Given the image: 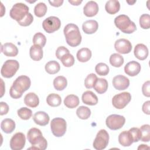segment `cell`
Returning a JSON list of instances; mask_svg holds the SVG:
<instances>
[{
  "label": "cell",
  "instance_id": "obj_2",
  "mask_svg": "<svg viewBox=\"0 0 150 150\" xmlns=\"http://www.w3.org/2000/svg\"><path fill=\"white\" fill-rule=\"evenodd\" d=\"M27 138L32 146L28 148V149L45 150L47 148V142L43 137L40 130L38 128H30L28 132Z\"/></svg>",
  "mask_w": 150,
  "mask_h": 150
},
{
  "label": "cell",
  "instance_id": "obj_15",
  "mask_svg": "<svg viewBox=\"0 0 150 150\" xmlns=\"http://www.w3.org/2000/svg\"><path fill=\"white\" fill-rule=\"evenodd\" d=\"M141 65L136 61H131L126 64L124 67L125 73L131 77L135 76L139 74L141 71Z\"/></svg>",
  "mask_w": 150,
  "mask_h": 150
},
{
  "label": "cell",
  "instance_id": "obj_46",
  "mask_svg": "<svg viewBox=\"0 0 150 150\" xmlns=\"http://www.w3.org/2000/svg\"><path fill=\"white\" fill-rule=\"evenodd\" d=\"M142 91L144 96L147 97H150V81L149 80L145 82L142 87Z\"/></svg>",
  "mask_w": 150,
  "mask_h": 150
},
{
  "label": "cell",
  "instance_id": "obj_50",
  "mask_svg": "<svg viewBox=\"0 0 150 150\" xmlns=\"http://www.w3.org/2000/svg\"><path fill=\"white\" fill-rule=\"evenodd\" d=\"M69 3H70L71 4H72L73 5L78 6V5H79L82 2V1H79V0H77V1L69 0Z\"/></svg>",
  "mask_w": 150,
  "mask_h": 150
},
{
  "label": "cell",
  "instance_id": "obj_51",
  "mask_svg": "<svg viewBox=\"0 0 150 150\" xmlns=\"http://www.w3.org/2000/svg\"><path fill=\"white\" fill-rule=\"evenodd\" d=\"M1 81V88H2V90H1V97H2L4 94L5 92V86H4V83L2 80V79H0Z\"/></svg>",
  "mask_w": 150,
  "mask_h": 150
},
{
  "label": "cell",
  "instance_id": "obj_52",
  "mask_svg": "<svg viewBox=\"0 0 150 150\" xmlns=\"http://www.w3.org/2000/svg\"><path fill=\"white\" fill-rule=\"evenodd\" d=\"M146 148H149V146H147V145H144V144H142V145H140V146H139V147L138 148V149H146Z\"/></svg>",
  "mask_w": 150,
  "mask_h": 150
},
{
  "label": "cell",
  "instance_id": "obj_11",
  "mask_svg": "<svg viewBox=\"0 0 150 150\" xmlns=\"http://www.w3.org/2000/svg\"><path fill=\"white\" fill-rule=\"evenodd\" d=\"M60 26V20L57 17L54 16L47 18L42 23V27L43 29L48 33H52L59 30Z\"/></svg>",
  "mask_w": 150,
  "mask_h": 150
},
{
  "label": "cell",
  "instance_id": "obj_43",
  "mask_svg": "<svg viewBox=\"0 0 150 150\" xmlns=\"http://www.w3.org/2000/svg\"><path fill=\"white\" fill-rule=\"evenodd\" d=\"M132 138L133 142H138L139 140H141V132L139 129V128L137 127L131 128L128 131Z\"/></svg>",
  "mask_w": 150,
  "mask_h": 150
},
{
  "label": "cell",
  "instance_id": "obj_37",
  "mask_svg": "<svg viewBox=\"0 0 150 150\" xmlns=\"http://www.w3.org/2000/svg\"><path fill=\"white\" fill-rule=\"evenodd\" d=\"M141 132V140L144 142H149L150 140V125L149 124H144L140 128Z\"/></svg>",
  "mask_w": 150,
  "mask_h": 150
},
{
  "label": "cell",
  "instance_id": "obj_35",
  "mask_svg": "<svg viewBox=\"0 0 150 150\" xmlns=\"http://www.w3.org/2000/svg\"><path fill=\"white\" fill-rule=\"evenodd\" d=\"M47 6L43 2H39L34 8V13L39 18L44 16L47 12Z\"/></svg>",
  "mask_w": 150,
  "mask_h": 150
},
{
  "label": "cell",
  "instance_id": "obj_25",
  "mask_svg": "<svg viewBox=\"0 0 150 150\" xmlns=\"http://www.w3.org/2000/svg\"><path fill=\"white\" fill-rule=\"evenodd\" d=\"M15 122L11 118H5L1 123V129L6 134L12 133L15 129Z\"/></svg>",
  "mask_w": 150,
  "mask_h": 150
},
{
  "label": "cell",
  "instance_id": "obj_17",
  "mask_svg": "<svg viewBox=\"0 0 150 150\" xmlns=\"http://www.w3.org/2000/svg\"><path fill=\"white\" fill-rule=\"evenodd\" d=\"M1 52L8 57H15L18 54V49L16 45L12 43H5L1 45Z\"/></svg>",
  "mask_w": 150,
  "mask_h": 150
},
{
  "label": "cell",
  "instance_id": "obj_18",
  "mask_svg": "<svg viewBox=\"0 0 150 150\" xmlns=\"http://www.w3.org/2000/svg\"><path fill=\"white\" fill-rule=\"evenodd\" d=\"M134 56L140 60L146 59L148 56V49L146 45L142 43L137 44L134 50Z\"/></svg>",
  "mask_w": 150,
  "mask_h": 150
},
{
  "label": "cell",
  "instance_id": "obj_6",
  "mask_svg": "<svg viewBox=\"0 0 150 150\" xmlns=\"http://www.w3.org/2000/svg\"><path fill=\"white\" fill-rule=\"evenodd\" d=\"M19 67V63L16 60H7L3 64L1 74L5 78H11L17 72Z\"/></svg>",
  "mask_w": 150,
  "mask_h": 150
},
{
  "label": "cell",
  "instance_id": "obj_24",
  "mask_svg": "<svg viewBox=\"0 0 150 150\" xmlns=\"http://www.w3.org/2000/svg\"><path fill=\"white\" fill-rule=\"evenodd\" d=\"M118 142L123 146H129L134 142L132 138L128 131H124L120 134Z\"/></svg>",
  "mask_w": 150,
  "mask_h": 150
},
{
  "label": "cell",
  "instance_id": "obj_34",
  "mask_svg": "<svg viewBox=\"0 0 150 150\" xmlns=\"http://www.w3.org/2000/svg\"><path fill=\"white\" fill-rule=\"evenodd\" d=\"M77 117L81 120L88 119L91 115V110L89 108L86 106H80L76 110Z\"/></svg>",
  "mask_w": 150,
  "mask_h": 150
},
{
  "label": "cell",
  "instance_id": "obj_36",
  "mask_svg": "<svg viewBox=\"0 0 150 150\" xmlns=\"http://www.w3.org/2000/svg\"><path fill=\"white\" fill-rule=\"evenodd\" d=\"M32 40L34 45H38L43 47L46 45V38L42 33L38 32L34 35Z\"/></svg>",
  "mask_w": 150,
  "mask_h": 150
},
{
  "label": "cell",
  "instance_id": "obj_8",
  "mask_svg": "<svg viewBox=\"0 0 150 150\" xmlns=\"http://www.w3.org/2000/svg\"><path fill=\"white\" fill-rule=\"evenodd\" d=\"M109 141V135L105 129H100L97 134L93 141V146L97 150L105 149L108 145Z\"/></svg>",
  "mask_w": 150,
  "mask_h": 150
},
{
  "label": "cell",
  "instance_id": "obj_4",
  "mask_svg": "<svg viewBox=\"0 0 150 150\" xmlns=\"http://www.w3.org/2000/svg\"><path fill=\"white\" fill-rule=\"evenodd\" d=\"M115 26L122 32L127 34L133 33L137 30V27L134 22L125 15H120L114 19Z\"/></svg>",
  "mask_w": 150,
  "mask_h": 150
},
{
  "label": "cell",
  "instance_id": "obj_28",
  "mask_svg": "<svg viewBox=\"0 0 150 150\" xmlns=\"http://www.w3.org/2000/svg\"><path fill=\"white\" fill-rule=\"evenodd\" d=\"M108 84L106 79L103 78L97 79L94 86V89L98 94H103L107 91L108 89Z\"/></svg>",
  "mask_w": 150,
  "mask_h": 150
},
{
  "label": "cell",
  "instance_id": "obj_48",
  "mask_svg": "<svg viewBox=\"0 0 150 150\" xmlns=\"http://www.w3.org/2000/svg\"><path fill=\"white\" fill-rule=\"evenodd\" d=\"M149 105H150V101H145L143 105H142V111L147 114V115H149L150 114V111H149Z\"/></svg>",
  "mask_w": 150,
  "mask_h": 150
},
{
  "label": "cell",
  "instance_id": "obj_20",
  "mask_svg": "<svg viewBox=\"0 0 150 150\" xmlns=\"http://www.w3.org/2000/svg\"><path fill=\"white\" fill-rule=\"evenodd\" d=\"M98 28V23L95 20H88L84 22L82 25V29L86 34H93Z\"/></svg>",
  "mask_w": 150,
  "mask_h": 150
},
{
  "label": "cell",
  "instance_id": "obj_32",
  "mask_svg": "<svg viewBox=\"0 0 150 150\" xmlns=\"http://www.w3.org/2000/svg\"><path fill=\"white\" fill-rule=\"evenodd\" d=\"M46 102L47 104L51 107H58L61 104L62 98L59 94L52 93L47 96L46 98Z\"/></svg>",
  "mask_w": 150,
  "mask_h": 150
},
{
  "label": "cell",
  "instance_id": "obj_13",
  "mask_svg": "<svg viewBox=\"0 0 150 150\" xmlns=\"http://www.w3.org/2000/svg\"><path fill=\"white\" fill-rule=\"evenodd\" d=\"M114 47L116 51L121 54H127L132 50L131 43L126 39H119L114 43Z\"/></svg>",
  "mask_w": 150,
  "mask_h": 150
},
{
  "label": "cell",
  "instance_id": "obj_39",
  "mask_svg": "<svg viewBox=\"0 0 150 150\" xmlns=\"http://www.w3.org/2000/svg\"><path fill=\"white\" fill-rule=\"evenodd\" d=\"M96 73L100 76H106L109 73V67L104 63H99L95 67Z\"/></svg>",
  "mask_w": 150,
  "mask_h": 150
},
{
  "label": "cell",
  "instance_id": "obj_41",
  "mask_svg": "<svg viewBox=\"0 0 150 150\" xmlns=\"http://www.w3.org/2000/svg\"><path fill=\"white\" fill-rule=\"evenodd\" d=\"M97 76L94 73H90L86 77L84 80V86L87 88H91L94 87L95 83L97 80Z\"/></svg>",
  "mask_w": 150,
  "mask_h": 150
},
{
  "label": "cell",
  "instance_id": "obj_19",
  "mask_svg": "<svg viewBox=\"0 0 150 150\" xmlns=\"http://www.w3.org/2000/svg\"><path fill=\"white\" fill-rule=\"evenodd\" d=\"M34 122L40 126L46 125L50 120L49 115L44 111H38L33 116Z\"/></svg>",
  "mask_w": 150,
  "mask_h": 150
},
{
  "label": "cell",
  "instance_id": "obj_21",
  "mask_svg": "<svg viewBox=\"0 0 150 150\" xmlns=\"http://www.w3.org/2000/svg\"><path fill=\"white\" fill-rule=\"evenodd\" d=\"M82 101L86 105H94L98 103V98L91 91H86L82 95Z\"/></svg>",
  "mask_w": 150,
  "mask_h": 150
},
{
  "label": "cell",
  "instance_id": "obj_31",
  "mask_svg": "<svg viewBox=\"0 0 150 150\" xmlns=\"http://www.w3.org/2000/svg\"><path fill=\"white\" fill-rule=\"evenodd\" d=\"M67 85V81L65 77L59 76L53 80V86L54 88L58 91L63 90Z\"/></svg>",
  "mask_w": 150,
  "mask_h": 150
},
{
  "label": "cell",
  "instance_id": "obj_47",
  "mask_svg": "<svg viewBox=\"0 0 150 150\" xmlns=\"http://www.w3.org/2000/svg\"><path fill=\"white\" fill-rule=\"evenodd\" d=\"M0 107H1V111H0L1 115H5L8 112L9 106L6 103L1 101L0 103Z\"/></svg>",
  "mask_w": 150,
  "mask_h": 150
},
{
  "label": "cell",
  "instance_id": "obj_10",
  "mask_svg": "<svg viewBox=\"0 0 150 150\" xmlns=\"http://www.w3.org/2000/svg\"><path fill=\"white\" fill-rule=\"evenodd\" d=\"M131 95L128 92H122L115 95L112 98V105L117 109H122L130 102Z\"/></svg>",
  "mask_w": 150,
  "mask_h": 150
},
{
  "label": "cell",
  "instance_id": "obj_12",
  "mask_svg": "<svg viewBox=\"0 0 150 150\" xmlns=\"http://www.w3.org/2000/svg\"><path fill=\"white\" fill-rule=\"evenodd\" d=\"M26 138L22 132L14 134L10 140V148L12 150H21L25 146Z\"/></svg>",
  "mask_w": 150,
  "mask_h": 150
},
{
  "label": "cell",
  "instance_id": "obj_33",
  "mask_svg": "<svg viewBox=\"0 0 150 150\" xmlns=\"http://www.w3.org/2000/svg\"><path fill=\"white\" fill-rule=\"evenodd\" d=\"M124 62L123 57L118 53H113L110 57V64L115 67H121Z\"/></svg>",
  "mask_w": 150,
  "mask_h": 150
},
{
  "label": "cell",
  "instance_id": "obj_45",
  "mask_svg": "<svg viewBox=\"0 0 150 150\" xmlns=\"http://www.w3.org/2000/svg\"><path fill=\"white\" fill-rule=\"evenodd\" d=\"M67 53H69V50L67 48L64 46H59L56 49L55 54L58 59H60L63 56Z\"/></svg>",
  "mask_w": 150,
  "mask_h": 150
},
{
  "label": "cell",
  "instance_id": "obj_38",
  "mask_svg": "<svg viewBox=\"0 0 150 150\" xmlns=\"http://www.w3.org/2000/svg\"><path fill=\"white\" fill-rule=\"evenodd\" d=\"M18 115L23 120H29L32 115V111L27 107H22L17 111Z\"/></svg>",
  "mask_w": 150,
  "mask_h": 150
},
{
  "label": "cell",
  "instance_id": "obj_5",
  "mask_svg": "<svg viewBox=\"0 0 150 150\" xmlns=\"http://www.w3.org/2000/svg\"><path fill=\"white\" fill-rule=\"evenodd\" d=\"M29 7L25 4L16 3L13 5L10 10L9 15L12 19L19 22L23 19L29 13Z\"/></svg>",
  "mask_w": 150,
  "mask_h": 150
},
{
  "label": "cell",
  "instance_id": "obj_16",
  "mask_svg": "<svg viewBox=\"0 0 150 150\" xmlns=\"http://www.w3.org/2000/svg\"><path fill=\"white\" fill-rule=\"evenodd\" d=\"M99 10L98 5L96 2L90 1L83 8V13L87 17H93L98 13Z\"/></svg>",
  "mask_w": 150,
  "mask_h": 150
},
{
  "label": "cell",
  "instance_id": "obj_22",
  "mask_svg": "<svg viewBox=\"0 0 150 150\" xmlns=\"http://www.w3.org/2000/svg\"><path fill=\"white\" fill-rule=\"evenodd\" d=\"M24 103L29 107L35 108L38 107L39 104V99L35 93H29L25 96Z\"/></svg>",
  "mask_w": 150,
  "mask_h": 150
},
{
  "label": "cell",
  "instance_id": "obj_7",
  "mask_svg": "<svg viewBox=\"0 0 150 150\" xmlns=\"http://www.w3.org/2000/svg\"><path fill=\"white\" fill-rule=\"evenodd\" d=\"M66 121L62 118H54L50 122L52 132L56 137H61L63 136L66 131Z\"/></svg>",
  "mask_w": 150,
  "mask_h": 150
},
{
  "label": "cell",
  "instance_id": "obj_49",
  "mask_svg": "<svg viewBox=\"0 0 150 150\" xmlns=\"http://www.w3.org/2000/svg\"><path fill=\"white\" fill-rule=\"evenodd\" d=\"M63 0H54V1H49V4L54 7H59L63 3Z\"/></svg>",
  "mask_w": 150,
  "mask_h": 150
},
{
  "label": "cell",
  "instance_id": "obj_9",
  "mask_svg": "<svg viewBox=\"0 0 150 150\" xmlns=\"http://www.w3.org/2000/svg\"><path fill=\"white\" fill-rule=\"evenodd\" d=\"M125 122V117L118 114L110 115L105 120L106 125L111 130H117L121 128Z\"/></svg>",
  "mask_w": 150,
  "mask_h": 150
},
{
  "label": "cell",
  "instance_id": "obj_1",
  "mask_svg": "<svg viewBox=\"0 0 150 150\" xmlns=\"http://www.w3.org/2000/svg\"><path fill=\"white\" fill-rule=\"evenodd\" d=\"M30 84L31 81L28 76L22 75L18 77L10 88V96L15 99L21 98L23 93L29 88Z\"/></svg>",
  "mask_w": 150,
  "mask_h": 150
},
{
  "label": "cell",
  "instance_id": "obj_26",
  "mask_svg": "<svg viewBox=\"0 0 150 150\" xmlns=\"http://www.w3.org/2000/svg\"><path fill=\"white\" fill-rule=\"evenodd\" d=\"M120 9V4L118 1L110 0L108 1L105 5V9L106 12L111 15L117 13Z\"/></svg>",
  "mask_w": 150,
  "mask_h": 150
},
{
  "label": "cell",
  "instance_id": "obj_3",
  "mask_svg": "<svg viewBox=\"0 0 150 150\" xmlns=\"http://www.w3.org/2000/svg\"><path fill=\"white\" fill-rule=\"evenodd\" d=\"M63 33L67 43L71 47L79 46L81 42V35L79 27L74 23H69L64 28Z\"/></svg>",
  "mask_w": 150,
  "mask_h": 150
},
{
  "label": "cell",
  "instance_id": "obj_29",
  "mask_svg": "<svg viewBox=\"0 0 150 150\" xmlns=\"http://www.w3.org/2000/svg\"><path fill=\"white\" fill-rule=\"evenodd\" d=\"M80 103L78 96L74 94H69L67 96L64 100V105L69 108H74L77 107Z\"/></svg>",
  "mask_w": 150,
  "mask_h": 150
},
{
  "label": "cell",
  "instance_id": "obj_23",
  "mask_svg": "<svg viewBox=\"0 0 150 150\" xmlns=\"http://www.w3.org/2000/svg\"><path fill=\"white\" fill-rule=\"evenodd\" d=\"M29 54L30 58L34 61L40 60L43 55L42 47L38 45H32L29 50Z\"/></svg>",
  "mask_w": 150,
  "mask_h": 150
},
{
  "label": "cell",
  "instance_id": "obj_27",
  "mask_svg": "<svg viewBox=\"0 0 150 150\" xmlns=\"http://www.w3.org/2000/svg\"><path fill=\"white\" fill-rule=\"evenodd\" d=\"M91 51L87 47H83L79 49L77 52V60L82 63L88 61L91 57Z\"/></svg>",
  "mask_w": 150,
  "mask_h": 150
},
{
  "label": "cell",
  "instance_id": "obj_40",
  "mask_svg": "<svg viewBox=\"0 0 150 150\" xmlns=\"http://www.w3.org/2000/svg\"><path fill=\"white\" fill-rule=\"evenodd\" d=\"M60 60H61L63 66L67 67H71L74 63V56L70 53L63 56Z\"/></svg>",
  "mask_w": 150,
  "mask_h": 150
},
{
  "label": "cell",
  "instance_id": "obj_14",
  "mask_svg": "<svg viewBox=\"0 0 150 150\" xmlns=\"http://www.w3.org/2000/svg\"><path fill=\"white\" fill-rule=\"evenodd\" d=\"M112 83L114 87L118 90H125L129 86V80L128 78L121 74L114 77Z\"/></svg>",
  "mask_w": 150,
  "mask_h": 150
},
{
  "label": "cell",
  "instance_id": "obj_44",
  "mask_svg": "<svg viewBox=\"0 0 150 150\" xmlns=\"http://www.w3.org/2000/svg\"><path fill=\"white\" fill-rule=\"evenodd\" d=\"M33 17L32 15L30 13H29L23 19L17 22L19 25L22 26H29L33 22Z\"/></svg>",
  "mask_w": 150,
  "mask_h": 150
},
{
  "label": "cell",
  "instance_id": "obj_42",
  "mask_svg": "<svg viewBox=\"0 0 150 150\" xmlns=\"http://www.w3.org/2000/svg\"><path fill=\"white\" fill-rule=\"evenodd\" d=\"M139 25L144 29H148L150 28V16L149 14H142L140 16Z\"/></svg>",
  "mask_w": 150,
  "mask_h": 150
},
{
  "label": "cell",
  "instance_id": "obj_30",
  "mask_svg": "<svg viewBox=\"0 0 150 150\" xmlns=\"http://www.w3.org/2000/svg\"><path fill=\"white\" fill-rule=\"evenodd\" d=\"M45 69L47 73L50 74H54L59 71L60 66L57 61L51 60L45 64Z\"/></svg>",
  "mask_w": 150,
  "mask_h": 150
}]
</instances>
